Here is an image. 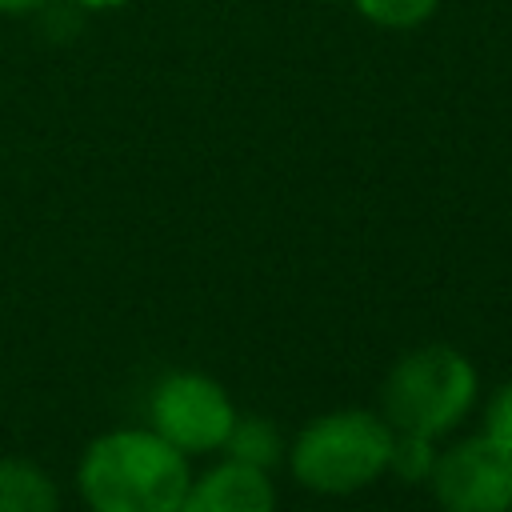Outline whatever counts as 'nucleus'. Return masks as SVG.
Masks as SVG:
<instances>
[{
	"instance_id": "obj_2",
	"label": "nucleus",
	"mask_w": 512,
	"mask_h": 512,
	"mask_svg": "<svg viewBox=\"0 0 512 512\" xmlns=\"http://www.w3.org/2000/svg\"><path fill=\"white\" fill-rule=\"evenodd\" d=\"M392 424L368 412H328L292 444V472L304 488L344 496L372 484L392 460Z\"/></svg>"
},
{
	"instance_id": "obj_3",
	"label": "nucleus",
	"mask_w": 512,
	"mask_h": 512,
	"mask_svg": "<svg viewBox=\"0 0 512 512\" xmlns=\"http://www.w3.org/2000/svg\"><path fill=\"white\" fill-rule=\"evenodd\" d=\"M472 396H476L472 364L448 344H428L408 352L388 372L384 412L396 432L432 440L460 424V416L472 408Z\"/></svg>"
},
{
	"instance_id": "obj_7",
	"label": "nucleus",
	"mask_w": 512,
	"mask_h": 512,
	"mask_svg": "<svg viewBox=\"0 0 512 512\" xmlns=\"http://www.w3.org/2000/svg\"><path fill=\"white\" fill-rule=\"evenodd\" d=\"M0 512H56V484L28 460H0Z\"/></svg>"
},
{
	"instance_id": "obj_10",
	"label": "nucleus",
	"mask_w": 512,
	"mask_h": 512,
	"mask_svg": "<svg viewBox=\"0 0 512 512\" xmlns=\"http://www.w3.org/2000/svg\"><path fill=\"white\" fill-rule=\"evenodd\" d=\"M392 432H396V428H392ZM432 464H436V456H432V440H428V436L396 432L388 468H396L400 480H424V476L432 472Z\"/></svg>"
},
{
	"instance_id": "obj_1",
	"label": "nucleus",
	"mask_w": 512,
	"mask_h": 512,
	"mask_svg": "<svg viewBox=\"0 0 512 512\" xmlns=\"http://www.w3.org/2000/svg\"><path fill=\"white\" fill-rule=\"evenodd\" d=\"M188 484L184 452L144 428L108 432L80 460V492L92 512H176Z\"/></svg>"
},
{
	"instance_id": "obj_11",
	"label": "nucleus",
	"mask_w": 512,
	"mask_h": 512,
	"mask_svg": "<svg viewBox=\"0 0 512 512\" xmlns=\"http://www.w3.org/2000/svg\"><path fill=\"white\" fill-rule=\"evenodd\" d=\"M480 436H488L496 448L512 452V384L500 388V392L492 396L488 416H484V432H480Z\"/></svg>"
},
{
	"instance_id": "obj_6",
	"label": "nucleus",
	"mask_w": 512,
	"mask_h": 512,
	"mask_svg": "<svg viewBox=\"0 0 512 512\" xmlns=\"http://www.w3.org/2000/svg\"><path fill=\"white\" fill-rule=\"evenodd\" d=\"M276 496L264 476V468L228 460L212 468L204 480L188 484L184 504L176 512H272Z\"/></svg>"
},
{
	"instance_id": "obj_4",
	"label": "nucleus",
	"mask_w": 512,
	"mask_h": 512,
	"mask_svg": "<svg viewBox=\"0 0 512 512\" xmlns=\"http://www.w3.org/2000/svg\"><path fill=\"white\" fill-rule=\"evenodd\" d=\"M152 432L164 436L180 452H212L224 448L236 412L224 388L200 372H172L156 384L152 400Z\"/></svg>"
},
{
	"instance_id": "obj_5",
	"label": "nucleus",
	"mask_w": 512,
	"mask_h": 512,
	"mask_svg": "<svg viewBox=\"0 0 512 512\" xmlns=\"http://www.w3.org/2000/svg\"><path fill=\"white\" fill-rule=\"evenodd\" d=\"M436 500L448 512H508L512 508V452L488 436L452 444L432 464Z\"/></svg>"
},
{
	"instance_id": "obj_9",
	"label": "nucleus",
	"mask_w": 512,
	"mask_h": 512,
	"mask_svg": "<svg viewBox=\"0 0 512 512\" xmlns=\"http://www.w3.org/2000/svg\"><path fill=\"white\" fill-rule=\"evenodd\" d=\"M360 16H368L380 28H416L424 24L440 0H352Z\"/></svg>"
},
{
	"instance_id": "obj_8",
	"label": "nucleus",
	"mask_w": 512,
	"mask_h": 512,
	"mask_svg": "<svg viewBox=\"0 0 512 512\" xmlns=\"http://www.w3.org/2000/svg\"><path fill=\"white\" fill-rule=\"evenodd\" d=\"M224 448H228L232 460H240V464L268 468V464H276V456H280V436H276V428H272L268 420H260V416H244V420L236 416V424H232Z\"/></svg>"
},
{
	"instance_id": "obj_13",
	"label": "nucleus",
	"mask_w": 512,
	"mask_h": 512,
	"mask_svg": "<svg viewBox=\"0 0 512 512\" xmlns=\"http://www.w3.org/2000/svg\"><path fill=\"white\" fill-rule=\"evenodd\" d=\"M76 4H84V8H120L128 0H76Z\"/></svg>"
},
{
	"instance_id": "obj_12",
	"label": "nucleus",
	"mask_w": 512,
	"mask_h": 512,
	"mask_svg": "<svg viewBox=\"0 0 512 512\" xmlns=\"http://www.w3.org/2000/svg\"><path fill=\"white\" fill-rule=\"evenodd\" d=\"M44 0H0V12H32L40 8Z\"/></svg>"
}]
</instances>
